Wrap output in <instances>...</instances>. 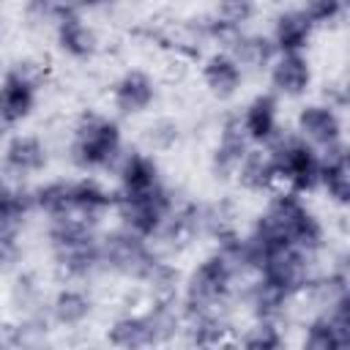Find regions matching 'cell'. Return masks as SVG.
<instances>
[{
	"instance_id": "obj_15",
	"label": "cell",
	"mask_w": 350,
	"mask_h": 350,
	"mask_svg": "<svg viewBox=\"0 0 350 350\" xmlns=\"http://www.w3.org/2000/svg\"><path fill=\"white\" fill-rule=\"evenodd\" d=\"M200 77H202V85L205 90L219 98V101H227L232 98L241 85H243V66L235 60V55L230 49H216L211 52L202 66H200Z\"/></svg>"
},
{
	"instance_id": "obj_20",
	"label": "cell",
	"mask_w": 350,
	"mask_h": 350,
	"mask_svg": "<svg viewBox=\"0 0 350 350\" xmlns=\"http://www.w3.org/2000/svg\"><path fill=\"white\" fill-rule=\"evenodd\" d=\"M314 36V25L304 16L301 8H290L276 14L271 27V44L276 52H304Z\"/></svg>"
},
{
	"instance_id": "obj_16",
	"label": "cell",
	"mask_w": 350,
	"mask_h": 350,
	"mask_svg": "<svg viewBox=\"0 0 350 350\" xmlns=\"http://www.w3.org/2000/svg\"><path fill=\"white\" fill-rule=\"evenodd\" d=\"M238 118L252 145H268L279 131V96L271 90L257 93Z\"/></svg>"
},
{
	"instance_id": "obj_14",
	"label": "cell",
	"mask_w": 350,
	"mask_h": 350,
	"mask_svg": "<svg viewBox=\"0 0 350 350\" xmlns=\"http://www.w3.org/2000/svg\"><path fill=\"white\" fill-rule=\"evenodd\" d=\"M49 161L46 145L36 134H14L3 148V175L14 180H25L38 175Z\"/></svg>"
},
{
	"instance_id": "obj_13",
	"label": "cell",
	"mask_w": 350,
	"mask_h": 350,
	"mask_svg": "<svg viewBox=\"0 0 350 350\" xmlns=\"http://www.w3.org/2000/svg\"><path fill=\"white\" fill-rule=\"evenodd\" d=\"M153 101H156V82L142 68H129L112 82V107L123 118L148 112Z\"/></svg>"
},
{
	"instance_id": "obj_3",
	"label": "cell",
	"mask_w": 350,
	"mask_h": 350,
	"mask_svg": "<svg viewBox=\"0 0 350 350\" xmlns=\"http://www.w3.org/2000/svg\"><path fill=\"white\" fill-rule=\"evenodd\" d=\"M260 219L290 246L317 257L325 249V227L317 213L304 202V194L279 189L268 197L265 211Z\"/></svg>"
},
{
	"instance_id": "obj_22",
	"label": "cell",
	"mask_w": 350,
	"mask_h": 350,
	"mask_svg": "<svg viewBox=\"0 0 350 350\" xmlns=\"http://www.w3.org/2000/svg\"><path fill=\"white\" fill-rule=\"evenodd\" d=\"M93 312V298L82 287H63L49 301V317L63 328H79Z\"/></svg>"
},
{
	"instance_id": "obj_21",
	"label": "cell",
	"mask_w": 350,
	"mask_h": 350,
	"mask_svg": "<svg viewBox=\"0 0 350 350\" xmlns=\"http://www.w3.org/2000/svg\"><path fill=\"white\" fill-rule=\"evenodd\" d=\"M235 180L246 189V191H254V194H268L279 186L276 180V167H273V159L268 153V148H257L252 145L235 172Z\"/></svg>"
},
{
	"instance_id": "obj_7",
	"label": "cell",
	"mask_w": 350,
	"mask_h": 350,
	"mask_svg": "<svg viewBox=\"0 0 350 350\" xmlns=\"http://www.w3.org/2000/svg\"><path fill=\"white\" fill-rule=\"evenodd\" d=\"M98 249H101V271H115L137 282H142V276L159 257L150 249L148 238L131 232L123 224L112 232H104L98 238Z\"/></svg>"
},
{
	"instance_id": "obj_28",
	"label": "cell",
	"mask_w": 350,
	"mask_h": 350,
	"mask_svg": "<svg viewBox=\"0 0 350 350\" xmlns=\"http://www.w3.org/2000/svg\"><path fill=\"white\" fill-rule=\"evenodd\" d=\"M238 345L249 350H279L284 347V336L273 320H254V325L238 339Z\"/></svg>"
},
{
	"instance_id": "obj_5",
	"label": "cell",
	"mask_w": 350,
	"mask_h": 350,
	"mask_svg": "<svg viewBox=\"0 0 350 350\" xmlns=\"http://www.w3.org/2000/svg\"><path fill=\"white\" fill-rule=\"evenodd\" d=\"M265 148L273 159L276 180L282 189L295 191V194H309L317 189L320 150L314 145H309L295 131H276V137Z\"/></svg>"
},
{
	"instance_id": "obj_27",
	"label": "cell",
	"mask_w": 350,
	"mask_h": 350,
	"mask_svg": "<svg viewBox=\"0 0 350 350\" xmlns=\"http://www.w3.org/2000/svg\"><path fill=\"white\" fill-rule=\"evenodd\" d=\"M257 14V0H216L213 19L232 33H241Z\"/></svg>"
},
{
	"instance_id": "obj_31",
	"label": "cell",
	"mask_w": 350,
	"mask_h": 350,
	"mask_svg": "<svg viewBox=\"0 0 350 350\" xmlns=\"http://www.w3.org/2000/svg\"><path fill=\"white\" fill-rule=\"evenodd\" d=\"M19 252H22L19 249V227L0 221V271L14 265L19 260Z\"/></svg>"
},
{
	"instance_id": "obj_6",
	"label": "cell",
	"mask_w": 350,
	"mask_h": 350,
	"mask_svg": "<svg viewBox=\"0 0 350 350\" xmlns=\"http://www.w3.org/2000/svg\"><path fill=\"white\" fill-rule=\"evenodd\" d=\"M175 194L172 189L161 180L159 186L148 189V191H137V194H120L115 191V213L120 219L123 227H129L131 232L156 241V235L161 232L167 216L175 208Z\"/></svg>"
},
{
	"instance_id": "obj_26",
	"label": "cell",
	"mask_w": 350,
	"mask_h": 350,
	"mask_svg": "<svg viewBox=\"0 0 350 350\" xmlns=\"http://www.w3.org/2000/svg\"><path fill=\"white\" fill-rule=\"evenodd\" d=\"M33 211H41L46 219L71 213V178H52L44 180L30 191Z\"/></svg>"
},
{
	"instance_id": "obj_10",
	"label": "cell",
	"mask_w": 350,
	"mask_h": 350,
	"mask_svg": "<svg viewBox=\"0 0 350 350\" xmlns=\"http://www.w3.org/2000/svg\"><path fill=\"white\" fill-rule=\"evenodd\" d=\"M295 134L304 137L309 145H314L317 150L334 148L342 142V118L339 109L331 107L328 101H314L298 109L295 118Z\"/></svg>"
},
{
	"instance_id": "obj_19",
	"label": "cell",
	"mask_w": 350,
	"mask_h": 350,
	"mask_svg": "<svg viewBox=\"0 0 350 350\" xmlns=\"http://www.w3.org/2000/svg\"><path fill=\"white\" fill-rule=\"evenodd\" d=\"M112 208H115V194L109 189H104L96 178L85 175V178H74L71 180V213H77V216H82V219L96 224Z\"/></svg>"
},
{
	"instance_id": "obj_32",
	"label": "cell",
	"mask_w": 350,
	"mask_h": 350,
	"mask_svg": "<svg viewBox=\"0 0 350 350\" xmlns=\"http://www.w3.org/2000/svg\"><path fill=\"white\" fill-rule=\"evenodd\" d=\"M14 301L19 304V309H25L27 314H36V304H38V287L30 276H19L14 284Z\"/></svg>"
},
{
	"instance_id": "obj_4",
	"label": "cell",
	"mask_w": 350,
	"mask_h": 350,
	"mask_svg": "<svg viewBox=\"0 0 350 350\" xmlns=\"http://www.w3.org/2000/svg\"><path fill=\"white\" fill-rule=\"evenodd\" d=\"M238 279L230 260L216 249L208 257H202L189 279L183 282V301L180 312L183 317L191 314H208V312H224L232 298V282Z\"/></svg>"
},
{
	"instance_id": "obj_18",
	"label": "cell",
	"mask_w": 350,
	"mask_h": 350,
	"mask_svg": "<svg viewBox=\"0 0 350 350\" xmlns=\"http://www.w3.org/2000/svg\"><path fill=\"white\" fill-rule=\"evenodd\" d=\"M317 189H323L331 202L347 205V200H350V164H347V148H345V142L320 150Z\"/></svg>"
},
{
	"instance_id": "obj_29",
	"label": "cell",
	"mask_w": 350,
	"mask_h": 350,
	"mask_svg": "<svg viewBox=\"0 0 350 350\" xmlns=\"http://www.w3.org/2000/svg\"><path fill=\"white\" fill-rule=\"evenodd\" d=\"M345 8H347V0H304V3H301L304 16H306L314 27L334 25L336 19H342Z\"/></svg>"
},
{
	"instance_id": "obj_11",
	"label": "cell",
	"mask_w": 350,
	"mask_h": 350,
	"mask_svg": "<svg viewBox=\"0 0 350 350\" xmlns=\"http://www.w3.org/2000/svg\"><path fill=\"white\" fill-rule=\"evenodd\" d=\"M252 148L243 126H241V118L238 115H227L221 120V129H219V139L213 145V153H211V170L216 178L227 180V178H235L246 150Z\"/></svg>"
},
{
	"instance_id": "obj_2",
	"label": "cell",
	"mask_w": 350,
	"mask_h": 350,
	"mask_svg": "<svg viewBox=\"0 0 350 350\" xmlns=\"http://www.w3.org/2000/svg\"><path fill=\"white\" fill-rule=\"evenodd\" d=\"M68 156L74 167H79L82 172H98L115 167L123 156L120 123L104 112L85 109L74 123Z\"/></svg>"
},
{
	"instance_id": "obj_24",
	"label": "cell",
	"mask_w": 350,
	"mask_h": 350,
	"mask_svg": "<svg viewBox=\"0 0 350 350\" xmlns=\"http://www.w3.org/2000/svg\"><path fill=\"white\" fill-rule=\"evenodd\" d=\"M227 49L235 55V60L243 66V71L246 68H254V71L268 68L273 55H276V49H273L268 36H262V33H243V30L227 44Z\"/></svg>"
},
{
	"instance_id": "obj_9",
	"label": "cell",
	"mask_w": 350,
	"mask_h": 350,
	"mask_svg": "<svg viewBox=\"0 0 350 350\" xmlns=\"http://www.w3.org/2000/svg\"><path fill=\"white\" fill-rule=\"evenodd\" d=\"M55 41L60 46V52L71 60H90L98 49V38L96 30L85 22L82 8L77 0H63L60 14L55 19Z\"/></svg>"
},
{
	"instance_id": "obj_33",
	"label": "cell",
	"mask_w": 350,
	"mask_h": 350,
	"mask_svg": "<svg viewBox=\"0 0 350 350\" xmlns=\"http://www.w3.org/2000/svg\"><path fill=\"white\" fill-rule=\"evenodd\" d=\"M148 131H150V142L159 148H170L178 139V123H172V120H159Z\"/></svg>"
},
{
	"instance_id": "obj_1",
	"label": "cell",
	"mask_w": 350,
	"mask_h": 350,
	"mask_svg": "<svg viewBox=\"0 0 350 350\" xmlns=\"http://www.w3.org/2000/svg\"><path fill=\"white\" fill-rule=\"evenodd\" d=\"M46 238H49L52 260L66 279L82 282L96 271H101V249H98L101 235L96 232L93 221L77 213L55 216L46 224Z\"/></svg>"
},
{
	"instance_id": "obj_34",
	"label": "cell",
	"mask_w": 350,
	"mask_h": 350,
	"mask_svg": "<svg viewBox=\"0 0 350 350\" xmlns=\"http://www.w3.org/2000/svg\"><path fill=\"white\" fill-rule=\"evenodd\" d=\"M79 3V8L85 11V8H104V5H112V3H118V0H77Z\"/></svg>"
},
{
	"instance_id": "obj_17",
	"label": "cell",
	"mask_w": 350,
	"mask_h": 350,
	"mask_svg": "<svg viewBox=\"0 0 350 350\" xmlns=\"http://www.w3.org/2000/svg\"><path fill=\"white\" fill-rule=\"evenodd\" d=\"M118 167V191L120 194H137V191H148L153 186L161 183V170L159 161L145 153V150H129L120 156Z\"/></svg>"
},
{
	"instance_id": "obj_12",
	"label": "cell",
	"mask_w": 350,
	"mask_h": 350,
	"mask_svg": "<svg viewBox=\"0 0 350 350\" xmlns=\"http://www.w3.org/2000/svg\"><path fill=\"white\" fill-rule=\"evenodd\" d=\"M271 93L284 98H298L312 85V63L304 52H276L268 66Z\"/></svg>"
},
{
	"instance_id": "obj_8",
	"label": "cell",
	"mask_w": 350,
	"mask_h": 350,
	"mask_svg": "<svg viewBox=\"0 0 350 350\" xmlns=\"http://www.w3.org/2000/svg\"><path fill=\"white\" fill-rule=\"evenodd\" d=\"M38 101V74L30 63H16L0 77V126L14 129L27 120Z\"/></svg>"
},
{
	"instance_id": "obj_25",
	"label": "cell",
	"mask_w": 350,
	"mask_h": 350,
	"mask_svg": "<svg viewBox=\"0 0 350 350\" xmlns=\"http://www.w3.org/2000/svg\"><path fill=\"white\" fill-rule=\"evenodd\" d=\"M107 339L115 347H150V345H156V334H153L150 320H148L145 312H139V314H120L109 325Z\"/></svg>"
},
{
	"instance_id": "obj_30",
	"label": "cell",
	"mask_w": 350,
	"mask_h": 350,
	"mask_svg": "<svg viewBox=\"0 0 350 350\" xmlns=\"http://www.w3.org/2000/svg\"><path fill=\"white\" fill-rule=\"evenodd\" d=\"M63 0H25V16L36 25H55Z\"/></svg>"
},
{
	"instance_id": "obj_23",
	"label": "cell",
	"mask_w": 350,
	"mask_h": 350,
	"mask_svg": "<svg viewBox=\"0 0 350 350\" xmlns=\"http://www.w3.org/2000/svg\"><path fill=\"white\" fill-rule=\"evenodd\" d=\"M293 298L279 290L276 284L265 282L262 276H254V282L246 287V304H249V312L254 314V320H273L279 323V317L284 314L287 304Z\"/></svg>"
}]
</instances>
